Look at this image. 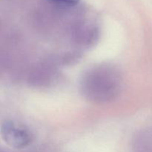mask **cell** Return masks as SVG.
Masks as SVG:
<instances>
[{"label":"cell","mask_w":152,"mask_h":152,"mask_svg":"<svg viewBox=\"0 0 152 152\" xmlns=\"http://www.w3.org/2000/svg\"><path fill=\"white\" fill-rule=\"evenodd\" d=\"M1 134L6 143L16 148H25L32 140V135L26 128L13 122L4 123L1 126Z\"/></svg>","instance_id":"obj_1"},{"label":"cell","mask_w":152,"mask_h":152,"mask_svg":"<svg viewBox=\"0 0 152 152\" xmlns=\"http://www.w3.org/2000/svg\"><path fill=\"white\" fill-rule=\"evenodd\" d=\"M50 1L55 3H58V4H63V5L74 6L78 4L80 0H50Z\"/></svg>","instance_id":"obj_2"}]
</instances>
